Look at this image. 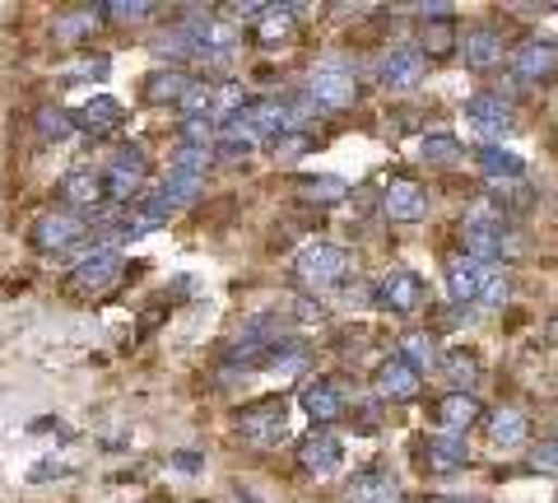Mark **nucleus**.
Instances as JSON below:
<instances>
[{
	"label": "nucleus",
	"instance_id": "obj_19",
	"mask_svg": "<svg viewBox=\"0 0 558 503\" xmlns=\"http://www.w3.org/2000/svg\"><path fill=\"white\" fill-rule=\"evenodd\" d=\"M252 28H256V43L266 51L289 47L293 33H299V5H266V14H260Z\"/></svg>",
	"mask_w": 558,
	"mask_h": 503
},
{
	"label": "nucleus",
	"instance_id": "obj_24",
	"mask_svg": "<svg viewBox=\"0 0 558 503\" xmlns=\"http://www.w3.org/2000/svg\"><path fill=\"white\" fill-rule=\"evenodd\" d=\"M349 503H410L387 471H359L349 480Z\"/></svg>",
	"mask_w": 558,
	"mask_h": 503
},
{
	"label": "nucleus",
	"instance_id": "obj_9",
	"mask_svg": "<svg viewBox=\"0 0 558 503\" xmlns=\"http://www.w3.org/2000/svg\"><path fill=\"white\" fill-rule=\"evenodd\" d=\"M377 303L391 308V312H418L428 303L424 275H414L410 266H391L387 275H381V285H377Z\"/></svg>",
	"mask_w": 558,
	"mask_h": 503
},
{
	"label": "nucleus",
	"instance_id": "obj_31",
	"mask_svg": "<svg viewBox=\"0 0 558 503\" xmlns=\"http://www.w3.org/2000/svg\"><path fill=\"white\" fill-rule=\"evenodd\" d=\"M424 159L438 164V168H451V164L465 159V149H461L457 135H424Z\"/></svg>",
	"mask_w": 558,
	"mask_h": 503
},
{
	"label": "nucleus",
	"instance_id": "obj_4",
	"mask_svg": "<svg viewBox=\"0 0 558 503\" xmlns=\"http://www.w3.org/2000/svg\"><path fill=\"white\" fill-rule=\"evenodd\" d=\"M121 275H126V256H121L117 248L89 252L75 266V275H70V294H80V299H98V294H108Z\"/></svg>",
	"mask_w": 558,
	"mask_h": 503
},
{
	"label": "nucleus",
	"instance_id": "obj_8",
	"mask_svg": "<svg viewBox=\"0 0 558 503\" xmlns=\"http://www.w3.org/2000/svg\"><path fill=\"white\" fill-rule=\"evenodd\" d=\"M89 233V219L75 215V211H47L33 219V229H28V242L38 252H65V248H75V242Z\"/></svg>",
	"mask_w": 558,
	"mask_h": 503
},
{
	"label": "nucleus",
	"instance_id": "obj_13",
	"mask_svg": "<svg viewBox=\"0 0 558 503\" xmlns=\"http://www.w3.org/2000/svg\"><path fill=\"white\" fill-rule=\"evenodd\" d=\"M373 383H377V396H381V402H414L418 387H424V373H418L414 363H405L400 355H391V359L377 369Z\"/></svg>",
	"mask_w": 558,
	"mask_h": 503
},
{
	"label": "nucleus",
	"instance_id": "obj_5",
	"mask_svg": "<svg viewBox=\"0 0 558 503\" xmlns=\"http://www.w3.org/2000/svg\"><path fill=\"white\" fill-rule=\"evenodd\" d=\"M145 182H149V159L140 149H121L108 164V172H102V196L117 205H135L140 192H145Z\"/></svg>",
	"mask_w": 558,
	"mask_h": 503
},
{
	"label": "nucleus",
	"instance_id": "obj_39",
	"mask_svg": "<svg viewBox=\"0 0 558 503\" xmlns=\"http://www.w3.org/2000/svg\"><path fill=\"white\" fill-rule=\"evenodd\" d=\"M178 466H182V471H196L201 462H196V453H178Z\"/></svg>",
	"mask_w": 558,
	"mask_h": 503
},
{
	"label": "nucleus",
	"instance_id": "obj_27",
	"mask_svg": "<svg viewBox=\"0 0 558 503\" xmlns=\"http://www.w3.org/2000/svg\"><path fill=\"white\" fill-rule=\"evenodd\" d=\"M201 187H205V178H201V172L168 168V172H163V182H159V196L172 205V211H182L186 201H196V196H201Z\"/></svg>",
	"mask_w": 558,
	"mask_h": 503
},
{
	"label": "nucleus",
	"instance_id": "obj_26",
	"mask_svg": "<svg viewBox=\"0 0 558 503\" xmlns=\"http://www.w3.org/2000/svg\"><path fill=\"white\" fill-rule=\"evenodd\" d=\"M475 164L484 168V178H494L498 187H502V182H521V172H526V164H521V154L502 149V145H484V149L475 154Z\"/></svg>",
	"mask_w": 558,
	"mask_h": 503
},
{
	"label": "nucleus",
	"instance_id": "obj_11",
	"mask_svg": "<svg viewBox=\"0 0 558 503\" xmlns=\"http://www.w3.org/2000/svg\"><path fill=\"white\" fill-rule=\"evenodd\" d=\"M494 271H498V266L475 262V256H457V262L447 266V294H451L457 303H480L484 289H488V280H494Z\"/></svg>",
	"mask_w": 558,
	"mask_h": 503
},
{
	"label": "nucleus",
	"instance_id": "obj_33",
	"mask_svg": "<svg viewBox=\"0 0 558 503\" xmlns=\"http://www.w3.org/2000/svg\"><path fill=\"white\" fill-rule=\"evenodd\" d=\"M400 359L405 363H414L418 373L428 369L433 359H438V345H433V336H424V332H414V336H405V350H400Z\"/></svg>",
	"mask_w": 558,
	"mask_h": 503
},
{
	"label": "nucleus",
	"instance_id": "obj_20",
	"mask_svg": "<svg viewBox=\"0 0 558 503\" xmlns=\"http://www.w3.org/2000/svg\"><path fill=\"white\" fill-rule=\"evenodd\" d=\"M424 457H428V471H438V476L465 471V466H470V443L461 439V433H433L428 447H424Z\"/></svg>",
	"mask_w": 558,
	"mask_h": 503
},
{
	"label": "nucleus",
	"instance_id": "obj_35",
	"mask_svg": "<svg viewBox=\"0 0 558 503\" xmlns=\"http://www.w3.org/2000/svg\"><path fill=\"white\" fill-rule=\"evenodd\" d=\"M531 471L558 476V439H539V443L531 447Z\"/></svg>",
	"mask_w": 558,
	"mask_h": 503
},
{
	"label": "nucleus",
	"instance_id": "obj_17",
	"mask_svg": "<svg viewBox=\"0 0 558 503\" xmlns=\"http://www.w3.org/2000/svg\"><path fill=\"white\" fill-rule=\"evenodd\" d=\"M299 462H303V471H312V476H330L344 462V447H340V439L330 429H312L307 439L299 443Z\"/></svg>",
	"mask_w": 558,
	"mask_h": 503
},
{
	"label": "nucleus",
	"instance_id": "obj_34",
	"mask_svg": "<svg viewBox=\"0 0 558 503\" xmlns=\"http://www.w3.org/2000/svg\"><path fill=\"white\" fill-rule=\"evenodd\" d=\"M299 192H303L307 201H340L349 187H344L340 178H303V182H299Z\"/></svg>",
	"mask_w": 558,
	"mask_h": 503
},
{
	"label": "nucleus",
	"instance_id": "obj_29",
	"mask_svg": "<svg viewBox=\"0 0 558 503\" xmlns=\"http://www.w3.org/2000/svg\"><path fill=\"white\" fill-rule=\"evenodd\" d=\"M154 10L159 5H149V0H108V5H98V14L112 24H149Z\"/></svg>",
	"mask_w": 558,
	"mask_h": 503
},
{
	"label": "nucleus",
	"instance_id": "obj_38",
	"mask_svg": "<svg viewBox=\"0 0 558 503\" xmlns=\"http://www.w3.org/2000/svg\"><path fill=\"white\" fill-rule=\"evenodd\" d=\"M447 369L457 373V378H465V387H470V383H475V373H480V363L470 359V355H451V359H447Z\"/></svg>",
	"mask_w": 558,
	"mask_h": 503
},
{
	"label": "nucleus",
	"instance_id": "obj_14",
	"mask_svg": "<svg viewBox=\"0 0 558 503\" xmlns=\"http://www.w3.org/2000/svg\"><path fill=\"white\" fill-rule=\"evenodd\" d=\"M457 47H461L470 71H494V65H502V57H508V43H502L498 28H465V38Z\"/></svg>",
	"mask_w": 558,
	"mask_h": 503
},
{
	"label": "nucleus",
	"instance_id": "obj_32",
	"mask_svg": "<svg viewBox=\"0 0 558 503\" xmlns=\"http://www.w3.org/2000/svg\"><path fill=\"white\" fill-rule=\"evenodd\" d=\"M70 131H75V121H70L65 108H43V112H38V135H43L47 145L70 141Z\"/></svg>",
	"mask_w": 558,
	"mask_h": 503
},
{
	"label": "nucleus",
	"instance_id": "obj_7",
	"mask_svg": "<svg viewBox=\"0 0 558 503\" xmlns=\"http://www.w3.org/2000/svg\"><path fill=\"white\" fill-rule=\"evenodd\" d=\"M465 121L484 145H498L502 135L517 131V112H512V103H502V94H475L465 103Z\"/></svg>",
	"mask_w": 558,
	"mask_h": 503
},
{
	"label": "nucleus",
	"instance_id": "obj_36",
	"mask_svg": "<svg viewBox=\"0 0 558 503\" xmlns=\"http://www.w3.org/2000/svg\"><path fill=\"white\" fill-rule=\"evenodd\" d=\"M307 149H312V135H307V131H284V135L275 141L279 159H293V154H307Z\"/></svg>",
	"mask_w": 558,
	"mask_h": 503
},
{
	"label": "nucleus",
	"instance_id": "obj_28",
	"mask_svg": "<svg viewBox=\"0 0 558 503\" xmlns=\"http://www.w3.org/2000/svg\"><path fill=\"white\" fill-rule=\"evenodd\" d=\"M98 24H102L98 10H70V14H61V20H57V38H61L65 47H80Z\"/></svg>",
	"mask_w": 558,
	"mask_h": 503
},
{
	"label": "nucleus",
	"instance_id": "obj_1",
	"mask_svg": "<svg viewBox=\"0 0 558 503\" xmlns=\"http://www.w3.org/2000/svg\"><path fill=\"white\" fill-rule=\"evenodd\" d=\"M349 275H354V256L344 248H330V242H312L293 256V280H299L307 294H330L340 289Z\"/></svg>",
	"mask_w": 558,
	"mask_h": 503
},
{
	"label": "nucleus",
	"instance_id": "obj_10",
	"mask_svg": "<svg viewBox=\"0 0 558 503\" xmlns=\"http://www.w3.org/2000/svg\"><path fill=\"white\" fill-rule=\"evenodd\" d=\"M428 75V57H424V47H414V43H400L387 51V61H381V84L396 94H410L418 89Z\"/></svg>",
	"mask_w": 558,
	"mask_h": 503
},
{
	"label": "nucleus",
	"instance_id": "obj_3",
	"mask_svg": "<svg viewBox=\"0 0 558 503\" xmlns=\"http://www.w3.org/2000/svg\"><path fill=\"white\" fill-rule=\"evenodd\" d=\"M307 98L317 112H344L359 103V75L349 71V65H317V71L307 75Z\"/></svg>",
	"mask_w": 558,
	"mask_h": 503
},
{
	"label": "nucleus",
	"instance_id": "obj_21",
	"mask_svg": "<svg viewBox=\"0 0 558 503\" xmlns=\"http://www.w3.org/2000/svg\"><path fill=\"white\" fill-rule=\"evenodd\" d=\"M121 103L117 98H108V94H98V98H89L80 112H70V121H75V131H89V135H108V131H117L121 127Z\"/></svg>",
	"mask_w": 558,
	"mask_h": 503
},
{
	"label": "nucleus",
	"instance_id": "obj_25",
	"mask_svg": "<svg viewBox=\"0 0 558 503\" xmlns=\"http://www.w3.org/2000/svg\"><path fill=\"white\" fill-rule=\"evenodd\" d=\"M484 429H488V443H494V447H521V443H526V433H531L526 415L512 410V406H502V410L488 415Z\"/></svg>",
	"mask_w": 558,
	"mask_h": 503
},
{
	"label": "nucleus",
	"instance_id": "obj_23",
	"mask_svg": "<svg viewBox=\"0 0 558 503\" xmlns=\"http://www.w3.org/2000/svg\"><path fill=\"white\" fill-rule=\"evenodd\" d=\"M475 420H484V406H480L470 392H447L442 402H438V424H442V433H461V439H465V429L475 424Z\"/></svg>",
	"mask_w": 558,
	"mask_h": 503
},
{
	"label": "nucleus",
	"instance_id": "obj_22",
	"mask_svg": "<svg viewBox=\"0 0 558 503\" xmlns=\"http://www.w3.org/2000/svg\"><path fill=\"white\" fill-rule=\"evenodd\" d=\"M558 71V43L549 38H526L517 47V75L521 80H545Z\"/></svg>",
	"mask_w": 558,
	"mask_h": 503
},
{
	"label": "nucleus",
	"instance_id": "obj_12",
	"mask_svg": "<svg viewBox=\"0 0 558 503\" xmlns=\"http://www.w3.org/2000/svg\"><path fill=\"white\" fill-rule=\"evenodd\" d=\"M381 211H387L396 224H418L428 215V192L410 178H391L387 192H381Z\"/></svg>",
	"mask_w": 558,
	"mask_h": 503
},
{
	"label": "nucleus",
	"instance_id": "obj_6",
	"mask_svg": "<svg viewBox=\"0 0 558 503\" xmlns=\"http://www.w3.org/2000/svg\"><path fill=\"white\" fill-rule=\"evenodd\" d=\"M238 429H242V439H247L252 447L270 453V447H279V443L289 439V410H284V402L247 406V410L238 415Z\"/></svg>",
	"mask_w": 558,
	"mask_h": 503
},
{
	"label": "nucleus",
	"instance_id": "obj_37",
	"mask_svg": "<svg viewBox=\"0 0 558 503\" xmlns=\"http://www.w3.org/2000/svg\"><path fill=\"white\" fill-rule=\"evenodd\" d=\"M102 75H108V57H89V61H80L65 80H102Z\"/></svg>",
	"mask_w": 558,
	"mask_h": 503
},
{
	"label": "nucleus",
	"instance_id": "obj_2",
	"mask_svg": "<svg viewBox=\"0 0 558 503\" xmlns=\"http://www.w3.org/2000/svg\"><path fill=\"white\" fill-rule=\"evenodd\" d=\"M461 248H465V256H475V262L494 266L498 256H512L517 252V233H512V224L502 219V215L475 211V215L461 224Z\"/></svg>",
	"mask_w": 558,
	"mask_h": 503
},
{
	"label": "nucleus",
	"instance_id": "obj_16",
	"mask_svg": "<svg viewBox=\"0 0 558 503\" xmlns=\"http://www.w3.org/2000/svg\"><path fill=\"white\" fill-rule=\"evenodd\" d=\"M191 89H196V75L182 71V65H163V71L145 75V89H140V98L154 103V108H163V103H178V108H182V98Z\"/></svg>",
	"mask_w": 558,
	"mask_h": 503
},
{
	"label": "nucleus",
	"instance_id": "obj_15",
	"mask_svg": "<svg viewBox=\"0 0 558 503\" xmlns=\"http://www.w3.org/2000/svg\"><path fill=\"white\" fill-rule=\"evenodd\" d=\"M61 196H65V205H70L75 215H80V211L94 215L98 205L108 201V196H102V172H98V168H70L65 178H61Z\"/></svg>",
	"mask_w": 558,
	"mask_h": 503
},
{
	"label": "nucleus",
	"instance_id": "obj_30",
	"mask_svg": "<svg viewBox=\"0 0 558 503\" xmlns=\"http://www.w3.org/2000/svg\"><path fill=\"white\" fill-rule=\"evenodd\" d=\"M418 38H424V47L433 51V57H447V51H457L461 33H457V24H451V20H424V33H418ZM428 51H424V57H428Z\"/></svg>",
	"mask_w": 558,
	"mask_h": 503
},
{
	"label": "nucleus",
	"instance_id": "obj_18",
	"mask_svg": "<svg viewBox=\"0 0 558 503\" xmlns=\"http://www.w3.org/2000/svg\"><path fill=\"white\" fill-rule=\"evenodd\" d=\"M299 402H303V410H307V420L322 424V429L344 415V396H340V387L330 383V378H312V383H303Z\"/></svg>",
	"mask_w": 558,
	"mask_h": 503
}]
</instances>
